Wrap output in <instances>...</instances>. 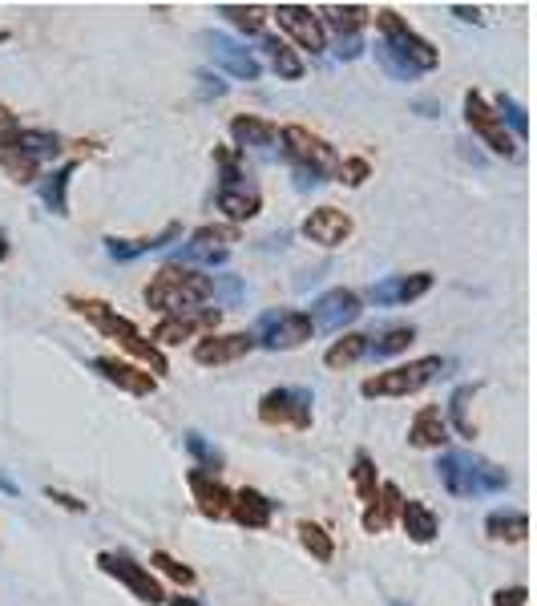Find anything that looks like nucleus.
Listing matches in <instances>:
<instances>
[{"instance_id": "obj_50", "label": "nucleus", "mask_w": 537, "mask_h": 606, "mask_svg": "<svg viewBox=\"0 0 537 606\" xmlns=\"http://www.w3.org/2000/svg\"><path fill=\"white\" fill-rule=\"evenodd\" d=\"M166 602H170V606H202V602H194V598H182V594H178V598H166Z\"/></svg>"}, {"instance_id": "obj_26", "label": "nucleus", "mask_w": 537, "mask_h": 606, "mask_svg": "<svg viewBox=\"0 0 537 606\" xmlns=\"http://www.w3.org/2000/svg\"><path fill=\"white\" fill-rule=\"evenodd\" d=\"M174 239H182V227L178 223H170L166 231H158V235H150V239H105V251H110V259H118V263H130V259H138V255H150V251H162L166 243H174Z\"/></svg>"}, {"instance_id": "obj_37", "label": "nucleus", "mask_w": 537, "mask_h": 606, "mask_svg": "<svg viewBox=\"0 0 537 606\" xmlns=\"http://www.w3.org/2000/svg\"><path fill=\"white\" fill-rule=\"evenodd\" d=\"M473 396H477V384H461V388L453 392V400H449V417H453V425H457L461 437H477V425L469 421V404H473Z\"/></svg>"}, {"instance_id": "obj_36", "label": "nucleus", "mask_w": 537, "mask_h": 606, "mask_svg": "<svg viewBox=\"0 0 537 606\" xmlns=\"http://www.w3.org/2000/svg\"><path fill=\"white\" fill-rule=\"evenodd\" d=\"M416 340V328L412 324H400V328H388L380 340H372L368 344V356H376V360H388V356H396V352H404L408 344Z\"/></svg>"}, {"instance_id": "obj_29", "label": "nucleus", "mask_w": 537, "mask_h": 606, "mask_svg": "<svg viewBox=\"0 0 537 606\" xmlns=\"http://www.w3.org/2000/svg\"><path fill=\"white\" fill-rule=\"evenodd\" d=\"M400 489L392 485V481H384L380 485V493H376V501H368V510H364V530L368 534H384L388 526H392V518H400Z\"/></svg>"}, {"instance_id": "obj_33", "label": "nucleus", "mask_w": 537, "mask_h": 606, "mask_svg": "<svg viewBox=\"0 0 537 606\" xmlns=\"http://www.w3.org/2000/svg\"><path fill=\"white\" fill-rule=\"evenodd\" d=\"M368 344H372V336L352 332V336L336 340V344L324 352V364H328V368H352L356 360H364V356H368Z\"/></svg>"}, {"instance_id": "obj_15", "label": "nucleus", "mask_w": 537, "mask_h": 606, "mask_svg": "<svg viewBox=\"0 0 537 606\" xmlns=\"http://www.w3.org/2000/svg\"><path fill=\"white\" fill-rule=\"evenodd\" d=\"M465 122H469V130L493 150V154H513L517 146H513V138H509V130L497 122V114H493V106H489V101L477 93V89H469L465 93Z\"/></svg>"}, {"instance_id": "obj_9", "label": "nucleus", "mask_w": 537, "mask_h": 606, "mask_svg": "<svg viewBox=\"0 0 537 606\" xmlns=\"http://www.w3.org/2000/svg\"><path fill=\"white\" fill-rule=\"evenodd\" d=\"M311 404L315 396L307 388H271L259 400V421L271 429H311Z\"/></svg>"}, {"instance_id": "obj_32", "label": "nucleus", "mask_w": 537, "mask_h": 606, "mask_svg": "<svg viewBox=\"0 0 537 606\" xmlns=\"http://www.w3.org/2000/svg\"><path fill=\"white\" fill-rule=\"evenodd\" d=\"M485 534H489L493 542H525L529 518H525L521 510H497V514L485 518Z\"/></svg>"}, {"instance_id": "obj_47", "label": "nucleus", "mask_w": 537, "mask_h": 606, "mask_svg": "<svg viewBox=\"0 0 537 606\" xmlns=\"http://www.w3.org/2000/svg\"><path fill=\"white\" fill-rule=\"evenodd\" d=\"M49 493V501H57L61 510H69V514H85V501H77V497H69L65 489H45Z\"/></svg>"}, {"instance_id": "obj_51", "label": "nucleus", "mask_w": 537, "mask_h": 606, "mask_svg": "<svg viewBox=\"0 0 537 606\" xmlns=\"http://www.w3.org/2000/svg\"><path fill=\"white\" fill-rule=\"evenodd\" d=\"M0 489H5V493H17V485H13V481H9L5 473H0Z\"/></svg>"}, {"instance_id": "obj_19", "label": "nucleus", "mask_w": 537, "mask_h": 606, "mask_svg": "<svg viewBox=\"0 0 537 606\" xmlns=\"http://www.w3.org/2000/svg\"><path fill=\"white\" fill-rule=\"evenodd\" d=\"M89 368H93L101 380H110L114 388L130 392V396H154V392H158V380H154L142 364H126V360H118V356H97Z\"/></svg>"}, {"instance_id": "obj_20", "label": "nucleus", "mask_w": 537, "mask_h": 606, "mask_svg": "<svg viewBox=\"0 0 537 606\" xmlns=\"http://www.w3.org/2000/svg\"><path fill=\"white\" fill-rule=\"evenodd\" d=\"M186 485L194 493V505H198V514L210 518V522H223L231 514V489L214 477V473H202V469H190L186 473Z\"/></svg>"}, {"instance_id": "obj_30", "label": "nucleus", "mask_w": 537, "mask_h": 606, "mask_svg": "<svg viewBox=\"0 0 537 606\" xmlns=\"http://www.w3.org/2000/svg\"><path fill=\"white\" fill-rule=\"evenodd\" d=\"M73 174H77V162H65V166H57L53 174L41 178V202L49 207V215H57V219L69 215V178Z\"/></svg>"}, {"instance_id": "obj_40", "label": "nucleus", "mask_w": 537, "mask_h": 606, "mask_svg": "<svg viewBox=\"0 0 537 606\" xmlns=\"http://www.w3.org/2000/svg\"><path fill=\"white\" fill-rule=\"evenodd\" d=\"M186 453L198 461V469H202V473H206V469H223V453L214 449L202 433H186Z\"/></svg>"}, {"instance_id": "obj_13", "label": "nucleus", "mask_w": 537, "mask_h": 606, "mask_svg": "<svg viewBox=\"0 0 537 606\" xmlns=\"http://www.w3.org/2000/svg\"><path fill=\"white\" fill-rule=\"evenodd\" d=\"M360 312H364L360 295L348 291V287H336V291H324V295L311 303L307 320H311V328H319V332H340L344 324L360 320Z\"/></svg>"}, {"instance_id": "obj_41", "label": "nucleus", "mask_w": 537, "mask_h": 606, "mask_svg": "<svg viewBox=\"0 0 537 606\" xmlns=\"http://www.w3.org/2000/svg\"><path fill=\"white\" fill-rule=\"evenodd\" d=\"M372 49H376V61H380V69H384L388 77H396V81H412V77H420V73H416L408 61H400V57H396V53H392L384 41H376Z\"/></svg>"}, {"instance_id": "obj_35", "label": "nucleus", "mask_w": 537, "mask_h": 606, "mask_svg": "<svg viewBox=\"0 0 537 606\" xmlns=\"http://www.w3.org/2000/svg\"><path fill=\"white\" fill-rule=\"evenodd\" d=\"M219 17H227L247 37H263V25H267V9L263 5H219Z\"/></svg>"}, {"instance_id": "obj_14", "label": "nucleus", "mask_w": 537, "mask_h": 606, "mask_svg": "<svg viewBox=\"0 0 537 606\" xmlns=\"http://www.w3.org/2000/svg\"><path fill=\"white\" fill-rule=\"evenodd\" d=\"M219 308H194V312H174V316H162V324L154 328V348L162 344H182V340H194V336H210L219 328Z\"/></svg>"}, {"instance_id": "obj_17", "label": "nucleus", "mask_w": 537, "mask_h": 606, "mask_svg": "<svg viewBox=\"0 0 537 606\" xmlns=\"http://www.w3.org/2000/svg\"><path fill=\"white\" fill-rule=\"evenodd\" d=\"M255 352V336L251 332H210L194 344V360L206 368H219V364H235L243 356Z\"/></svg>"}, {"instance_id": "obj_49", "label": "nucleus", "mask_w": 537, "mask_h": 606, "mask_svg": "<svg viewBox=\"0 0 537 606\" xmlns=\"http://www.w3.org/2000/svg\"><path fill=\"white\" fill-rule=\"evenodd\" d=\"M5 259H9V231L0 227V263H5Z\"/></svg>"}, {"instance_id": "obj_25", "label": "nucleus", "mask_w": 537, "mask_h": 606, "mask_svg": "<svg viewBox=\"0 0 537 606\" xmlns=\"http://www.w3.org/2000/svg\"><path fill=\"white\" fill-rule=\"evenodd\" d=\"M231 138H235V150H239V154H243V150H275L279 130H275L271 122L255 118V114H239V118L231 122Z\"/></svg>"}, {"instance_id": "obj_5", "label": "nucleus", "mask_w": 537, "mask_h": 606, "mask_svg": "<svg viewBox=\"0 0 537 606\" xmlns=\"http://www.w3.org/2000/svg\"><path fill=\"white\" fill-rule=\"evenodd\" d=\"M206 299H210V275H202V271H194V267L170 263V267H162V271L146 283V308L166 312V316H174V312H194L198 303H206Z\"/></svg>"}, {"instance_id": "obj_7", "label": "nucleus", "mask_w": 537, "mask_h": 606, "mask_svg": "<svg viewBox=\"0 0 537 606\" xmlns=\"http://www.w3.org/2000/svg\"><path fill=\"white\" fill-rule=\"evenodd\" d=\"M376 29H380V41H384L400 61H408L416 73H433V69L441 65L437 45L424 41L396 9H380V13H376Z\"/></svg>"}, {"instance_id": "obj_44", "label": "nucleus", "mask_w": 537, "mask_h": 606, "mask_svg": "<svg viewBox=\"0 0 537 606\" xmlns=\"http://www.w3.org/2000/svg\"><path fill=\"white\" fill-rule=\"evenodd\" d=\"M529 602V590L525 586H501L493 594V606H525Z\"/></svg>"}, {"instance_id": "obj_42", "label": "nucleus", "mask_w": 537, "mask_h": 606, "mask_svg": "<svg viewBox=\"0 0 537 606\" xmlns=\"http://www.w3.org/2000/svg\"><path fill=\"white\" fill-rule=\"evenodd\" d=\"M150 566H158V570H162L170 582H178V586H194V570L182 566L178 558H170L166 550H154V554H150Z\"/></svg>"}, {"instance_id": "obj_24", "label": "nucleus", "mask_w": 537, "mask_h": 606, "mask_svg": "<svg viewBox=\"0 0 537 606\" xmlns=\"http://www.w3.org/2000/svg\"><path fill=\"white\" fill-rule=\"evenodd\" d=\"M315 17H319V25H324V29L336 33V41H344V37H364L360 29L372 21V13H368L364 5H324Z\"/></svg>"}, {"instance_id": "obj_12", "label": "nucleus", "mask_w": 537, "mask_h": 606, "mask_svg": "<svg viewBox=\"0 0 537 606\" xmlns=\"http://www.w3.org/2000/svg\"><path fill=\"white\" fill-rule=\"evenodd\" d=\"M231 243H239V227H202L190 235V243H182L174 251V263L178 267H190V263H227L231 255Z\"/></svg>"}, {"instance_id": "obj_8", "label": "nucleus", "mask_w": 537, "mask_h": 606, "mask_svg": "<svg viewBox=\"0 0 537 606\" xmlns=\"http://www.w3.org/2000/svg\"><path fill=\"white\" fill-rule=\"evenodd\" d=\"M445 360L441 356H420V360H408L400 368H388V372H376L360 384V392L372 400V396H412L420 392L424 384H433L441 376Z\"/></svg>"}, {"instance_id": "obj_52", "label": "nucleus", "mask_w": 537, "mask_h": 606, "mask_svg": "<svg viewBox=\"0 0 537 606\" xmlns=\"http://www.w3.org/2000/svg\"><path fill=\"white\" fill-rule=\"evenodd\" d=\"M392 606H404V602H392Z\"/></svg>"}, {"instance_id": "obj_23", "label": "nucleus", "mask_w": 537, "mask_h": 606, "mask_svg": "<svg viewBox=\"0 0 537 606\" xmlns=\"http://www.w3.org/2000/svg\"><path fill=\"white\" fill-rule=\"evenodd\" d=\"M227 518H235L243 530H267L271 518H275V501L247 485V489L231 493V514Z\"/></svg>"}, {"instance_id": "obj_28", "label": "nucleus", "mask_w": 537, "mask_h": 606, "mask_svg": "<svg viewBox=\"0 0 537 606\" xmlns=\"http://www.w3.org/2000/svg\"><path fill=\"white\" fill-rule=\"evenodd\" d=\"M400 522H404V534L416 542V546H428L437 534H441V522H437V514L428 510L424 501H400Z\"/></svg>"}, {"instance_id": "obj_21", "label": "nucleus", "mask_w": 537, "mask_h": 606, "mask_svg": "<svg viewBox=\"0 0 537 606\" xmlns=\"http://www.w3.org/2000/svg\"><path fill=\"white\" fill-rule=\"evenodd\" d=\"M433 291V275L428 271H412V275H392L384 283H372L368 299L380 303V308H396V303H412L420 295Z\"/></svg>"}, {"instance_id": "obj_46", "label": "nucleus", "mask_w": 537, "mask_h": 606, "mask_svg": "<svg viewBox=\"0 0 537 606\" xmlns=\"http://www.w3.org/2000/svg\"><path fill=\"white\" fill-rule=\"evenodd\" d=\"M364 53V37H344V41H336V57L340 61H356Z\"/></svg>"}, {"instance_id": "obj_4", "label": "nucleus", "mask_w": 537, "mask_h": 606, "mask_svg": "<svg viewBox=\"0 0 537 606\" xmlns=\"http://www.w3.org/2000/svg\"><path fill=\"white\" fill-rule=\"evenodd\" d=\"M279 142H283V154H287V162L295 170L299 190H307L315 182H328V178L340 174V154L319 134H311L307 126H283Z\"/></svg>"}, {"instance_id": "obj_48", "label": "nucleus", "mask_w": 537, "mask_h": 606, "mask_svg": "<svg viewBox=\"0 0 537 606\" xmlns=\"http://www.w3.org/2000/svg\"><path fill=\"white\" fill-rule=\"evenodd\" d=\"M453 13H457L461 21H469V25H481V9H469V5H453Z\"/></svg>"}, {"instance_id": "obj_6", "label": "nucleus", "mask_w": 537, "mask_h": 606, "mask_svg": "<svg viewBox=\"0 0 537 606\" xmlns=\"http://www.w3.org/2000/svg\"><path fill=\"white\" fill-rule=\"evenodd\" d=\"M214 166L223 170V178H219V194H214V202H219V211H223L231 223H247V219H255V215L263 211V194H259V186L251 182V174L243 170L239 150L219 146V150H214Z\"/></svg>"}, {"instance_id": "obj_11", "label": "nucleus", "mask_w": 537, "mask_h": 606, "mask_svg": "<svg viewBox=\"0 0 537 606\" xmlns=\"http://www.w3.org/2000/svg\"><path fill=\"white\" fill-rule=\"evenodd\" d=\"M97 566L110 574V578H118L134 598H142L146 606H162L166 602V590L158 586V578L142 566V562H134L126 550H101L97 554Z\"/></svg>"}, {"instance_id": "obj_2", "label": "nucleus", "mask_w": 537, "mask_h": 606, "mask_svg": "<svg viewBox=\"0 0 537 606\" xmlns=\"http://www.w3.org/2000/svg\"><path fill=\"white\" fill-rule=\"evenodd\" d=\"M61 150H65L61 138L49 134V130H25L17 122L0 130V170H5L13 182H21V186L37 182L41 166L53 162Z\"/></svg>"}, {"instance_id": "obj_38", "label": "nucleus", "mask_w": 537, "mask_h": 606, "mask_svg": "<svg viewBox=\"0 0 537 606\" xmlns=\"http://www.w3.org/2000/svg\"><path fill=\"white\" fill-rule=\"evenodd\" d=\"M352 485H356V493L364 497V501H376V493H380V477H376V461L360 449L356 453V461H352Z\"/></svg>"}, {"instance_id": "obj_10", "label": "nucleus", "mask_w": 537, "mask_h": 606, "mask_svg": "<svg viewBox=\"0 0 537 606\" xmlns=\"http://www.w3.org/2000/svg\"><path fill=\"white\" fill-rule=\"evenodd\" d=\"M311 332H315V328H311L307 312L279 308V312H267L251 336H255V348H267V352H291V348H303V344L311 340Z\"/></svg>"}, {"instance_id": "obj_34", "label": "nucleus", "mask_w": 537, "mask_h": 606, "mask_svg": "<svg viewBox=\"0 0 537 606\" xmlns=\"http://www.w3.org/2000/svg\"><path fill=\"white\" fill-rule=\"evenodd\" d=\"M295 534H299L303 550H307L315 562H332L336 542H332V534H328L324 526H319V522H299V526H295Z\"/></svg>"}, {"instance_id": "obj_16", "label": "nucleus", "mask_w": 537, "mask_h": 606, "mask_svg": "<svg viewBox=\"0 0 537 606\" xmlns=\"http://www.w3.org/2000/svg\"><path fill=\"white\" fill-rule=\"evenodd\" d=\"M275 21H279V29H283L299 49H311V53H324V49H328V33H324V25H319L315 9H307V5H279V9H275Z\"/></svg>"}, {"instance_id": "obj_39", "label": "nucleus", "mask_w": 537, "mask_h": 606, "mask_svg": "<svg viewBox=\"0 0 537 606\" xmlns=\"http://www.w3.org/2000/svg\"><path fill=\"white\" fill-rule=\"evenodd\" d=\"M493 114H497V122L505 126H513V134L509 138H529V118H525V106H517V101L509 97V93H501L497 97V106H493Z\"/></svg>"}, {"instance_id": "obj_31", "label": "nucleus", "mask_w": 537, "mask_h": 606, "mask_svg": "<svg viewBox=\"0 0 537 606\" xmlns=\"http://www.w3.org/2000/svg\"><path fill=\"white\" fill-rule=\"evenodd\" d=\"M259 49L267 53V61H271V69L283 77V81H299L303 77V61H299V53L283 41V37H259Z\"/></svg>"}, {"instance_id": "obj_22", "label": "nucleus", "mask_w": 537, "mask_h": 606, "mask_svg": "<svg viewBox=\"0 0 537 606\" xmlns=\"http://www.w3.org/2000/svg\"><path fill=\"white\" fill-rule=\"evenodd\" d=\"M303 235L311 243H319V247H340L352 235V219L344 211H336V207H319V211H311L303 219Z\"/></svg>"}, {"instance_id": "obj_18", "label": "nucleus", "mask_w": 537, "mask_h": 606, "mask_svg": "<svg viewBox=\"0 0 537 606\" xmlns=\"http://www.w3.org/2000/svg\"><path fill=\"white\" fill-rule=\"evenodd\" d=\"M202 41H206V49H210V57H214V65H219V69H227L239 81H259L263 65H259V57L247 45H239V41H231L223 33H206Z\"/></svg>"}, {"instance_id": "obj_43", "label": "nucleus", "mask_w": 537, "mask_h": 606, "mask_svg": "<svg viewBox=\"0 0 537 606\" xmlns=\"http://www.w3.org/2000/svg\"><path fill=\"white\" fill-rule=\"evenodd\" d=\"M368 178H372V162H368V158H344V162H340V182L364 186Z\"/></svg>"}, {"instance_id": "obj_45", "label": "nucleus", "mask_w": 537, "mask_h": 606, "mask_svg": "<svg viewBox=\"0 0 537 606\" xmlns=\"http://www.w3.org/2000/svg\"><path fill=\"white\" fill-rule=\"evenodd\" d=\"M198 93H202V97H223V93H227V81H219L214 73L202 69V73H198Z\"/></svg>"}, {"instance_id": "obj_3", "label": "nucleus", "mask_w": 537, "mask_h": 606, "mask_svg": "<svg viewBox=\"0 0 537 606\" xmlns=\"http://www.w3.org/2000/svg\"><path fill=\"white\" fill-rule=\"evenodd\" d=\"M437 477L453 497H489V493H505L509 489V473L477 453L465 449H449L437 461Z\"/></svg>"}, {"instance_id": "obj_1", "label": "nucleus", "mask_w": 537, "mask_h": 606, "mask_svg": "<svg viewBox=\"0 0 537 606\" xmlns=\"http://www.w3.org/2000/svg\"><path fill=\"white\" fill-rule=\"evenodd\" d=\"M69 308L77 312V316H85L105 340H118L154 380L158 376H166L170 372V360L162 356V348H154L150 344V336H142L138 332V324L134 320H126L118 308H110V303H105V299H85V295H69Z\"/></svg>"}, {"instance_id": "obj_27", "label": "nucleus", "mask_w": 537, "mask_h": 606, "mask_svg": "<svg viewBox=\"0 0 537 606\" xmlns=\"http://www.w3.org/2000/svg\"><path fill=\"white\" fill-rule=\"evenodd\" d=\"M449 441V421L441 417V409H420L416 417H412V425H408V445H416V449H441Z\"/></svg>"}]
</instances>
